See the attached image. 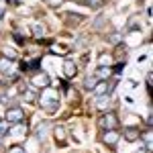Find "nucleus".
I'll return each mask as SVG.
<instances>
[{
    "mask_svg": "<svg viewBox=\"0 0 153 153\" xmlns=\"http://www.w3.org/2000/svg\"><path fill=\"white\" fill-rule=\"evenodd\" d=\"M37 65H39V59H33V61L25 63V65H23V70H37Z\"/></svg>",
    "mask_w": 153,
    "mask_h": 153,
    "instance_id": "15",
    "label": "nucleus"
},
{
    "mask_svg": "<svg viewBox=\"0 0 153 153\" xmlns=\"http://www.w3.org/2000/svg\"><path fill=\"white\" fill-rule=\"evenodd\" d=\"M59 104V98H57V92L53 90V88H45V92L41 94V106L45 108V110H55Z\"/></svg>",
    "mask_w": 153,
    "mask_h": 153,
    "instance_id": "1",
    "label": "nucleus"
},
{
    "mask_svg": "<svg viewBox=\"0 0 153 153\" xmlns=\"http://www.w3.org/2000/svg\"><path fill=\"white\" fill-rule=\"evenodd\" d=\"M94 76L96 78H108V76H110V68H108V65H100V68L96 70Z\"/></svg>",
    "mask_w": 153,
    "mask_h": 153,
    "instance_id": "9",
    "label": "nucleus"
},
{
    "mask_svg": "<svg viewBox=\"0 0 153 153\" xmlns=\"http://www.w3.org/2000/svg\"><path fill=\"white\" fill-rule=\"evenodd\" d=\"M6 129H8V120H0V139H2V137L8 133Z\"/></svg>",
    "mask_w": 153,
    "mask_h": 153,
    "instance_id": "14",
    "label": "nucleus"
},
{
    "mask_svg": "<svg viewBox=\"0 0 153 153\" xmlns=\"http://www.w3.org/2000/svg\"><path fill=\"white\" fill-rule=\"evenodd\" d=\"M10 153H25V149H23V147H12Z\"/></svg>",
    "mask_w": 153,
    "mask_h": 153,
    "instance_id": "21",
    "label": "nucleus"
},
{
    "mask_svg": "<svg viewBox=\"0 0 153 153\" xmlns=\"http://www.w3.org/2000/svg\"><path fill=\"white\" fill-rule=\"evenodd\" d=\"M12 70H14L12 61H8L6 57H0V71H2V74H10Z\"/></svg>",
    "mask_w": 153,
    "mask_h": 153,
    "instance_id": "8",
    "label": "nucleus"
},
{
    "mask_svg": "<svg viewBox=\"0 0 153 153\" xmlns=\"http://www.w3.org/2000/svg\"><path fill=\"white\" fill-rule=\"evenodd\" d=\"M98 96H104V92H108V82H102V84H98V86H94L92 88Z\"/></svg>",
    "mask_w": 153,
    "mask_h": 153,
    "instance_id": "10",
    "label": "nucleus"
},
{
    "mask_svg": "<svg viewBox=\"0 0 153 153\" xmlns=\"http://www.w3.org/2000/svg\"><path fill=\"white\" fill-rule=\"evenodd\" d=\"M47 127H49L47 123L39 127V131H37V137H39V139H45V135H47Z\"/></svg>",
    "mask_w": 153,
    "mask_h": 153,
    "instance_id": "13",
    "label": "nucleus"
},
{
    "mask_svg": "<svg viewBox=\"0 0 153 153\" xmlns=\"http://www.w3.org/2000/svg\"><path fill=\"white\" fill-rule=\"evenodd\" d=\"M100 125H102L104 129H114V127H117V125H118V118L114 117L112 112H106L104 117L100 118Z\"/></svg>",
    "mask_w": 153,
    "mask_h": 153,
    "instance_id": "2",
    "label": "nucleus"
},
{
    "mask_svg": "<svg viewBox=\"0 0 153 153\" xmlns=\"http://www.w3.org/2000/svg\"><path fill=\"white\" fill-rule=\"evenodd\" d=\"M51 6H57V4H61V0H47Z\"/></svg>",
    "mask_w": 153,
    "mask_h": 153,
    "instance_id": "22",
    "label": "nucleus"
},
{
    "mask_svg": "<svg viewBox=\"0 0 153 153\" xmlns=\"http://www.w3.org/2000/svg\"><path fill=\"white\" fill-rule=\"evenodd\" d=\"M55 137H57V141H63L65 135H63V131H61V129H55Z\"/></svg>",
    "mask_w": 153,
    "mask_h": 153,
    "instance_id": "17",
    "label": "nucleus"
},
{
    "mask_svg": "<svg viewBox=\"0 0 153 153\" xmlns=\"http://www.w3.org/2000/svg\"><path fill=\"white\" fill-rule=\"evenodd\" d=\"M4 55H6V57H10V59L16 57V53H14V51H10V49H4Z\"/></svg>",
    "mask_w": 153,
    "mask_h": 153,
    "instance_id": "18",
    "label": "nucleus"
},
{
    "mask_svg": "<svg viewBox=\"0 0 153 153\" xmlns=\"http://www.w3.org/2000/svg\"><path fill=\"white\" fill-rule=\"evenodd\" d=\"M25 131H27V125H25L23 120H21V123L16 125V129L12 131V135H14V137H21V135H25Z\"/></svg>",
    "mask_w": 153,
    "mask_h": 153,
    "instance_id": "12",
    "label": "nucleus"
},
{
    "mask_svg": "<svg viewBox=\"0 0 153 153\" xmlns=\"http://www.w3.org/2000/svg\"><path fill=\"white\" fill-rule=\"evenodd\" d=\"M33 86H37V88H47L49 86V76L47 74H37L35 78H33Z\"/></svg>",
    "mask_w": 153,
    "mask_h": 153,
    "instance_id": "4",
    "label": "nucleus"
},
{
    "mask_svg": "<svg viewBox=\"0 0 153 153\" xmlns=\"http://www.w3.org/2000/svg\"><path fill=\"white\" fill-rule=\"evenodd\" d=\"M82 4H86V6H90V8H100L104 2L102 0H80Z\"/></svg>",
    "mask_w": 153,
    "mask_h": 153,
    "instance_id": "11",
    "label": "nucleus"
},
{
    "mask_svg": "<svg viewBox=\"0 0 153 153\" xmlns=\"http://www.w3.org/2000/svg\"><path fill=\"white\" fill-rule=\"evenodd\" d=\"M94 86H96L94 80H86V88H88V90H90V88H94Z\"/></svg>",
    "mask_w": 153,
    "mask_h": 153,
    "instance_id": "19",
    "label": "nucleus"
},
{
    "mask_svg": "<svg viewBox=\"0 0 153 153\" xmlns=\"http://www.w3.org/2000/svg\"><path fill=\"white\" fill-rule=\"evenodd\" d=\"M63 76L65 78H74L76 76V63L74 61H65L63 63Z\"/></svg>",
    "mask_w": 153,
    "mask_h": 153,
    "instance_id": "5",
    "label": "nucleus"
},
{
    "mask_svg": "<svg viewBox=\"0 0 153 153\" xmlns=\"http://www.w3.org/2000/svg\"><path fill=\"white\" fill-rule=\"evenodd\" d=\"M141 137V133H139V129H135V127H131V129L125 131V139L127 141H137Z\"/></svg>",
    "mask_w": 153,
    "mask_h": 153,
    "instance_id": "7",
    "label": "nucleus"
},
{
    "mask_svg": "<svg viewBox=\"0 0 153 153\" xmlns=\"http://www.w3.org/2000/svg\"><path fill=\"white\" fill-rule=\"evenodd\" d=\"M118 141V133L114 129H108V133L104 135V143H108V145H117Z\"/></svg>",
    "mask_w": 153,
    "mask_h": 153,
    "instance_id": "6",
    "label": "nucleus"
},
{
    "mask_svg": "<svg viewBox=\"0 0 153 153\" xmlns=\"http://www.w3.org/2000/svg\"><path fill=\"white\" fill-rule=\"evenodd\" d=\"M35 35H37V37H43V35H45V27H41V25H35Z\"/></svg>",
    "mask_w": 153,
    "mask_h": 153,
    "instance_id": "16",
    "label": "nucleus"
},
{
    "mask_svg": "<svg viewBox=\"0 0 153 153\" xmlns=\"http://www.w3.org/2000/svg\"><path fill=\"white\" fill-rule=\"evenodd\" d=\"M23 118H25V114L21 108H8V112H6V120L8 123H21Z\"/></svg>",
    "mask_w": 153,
    "mask_h": 153,
    "instance_id": "3",
    "label": "nucleus"
},
{
    "mask_svg": "<svg viewBox=\"0 0 153 153\" xmlns=\"http://www.w3.org/2000/svg\"><path fill=\"white\" fill-rule=\"evenodd\" d=\"M51 51H53V53H61V55L65 53V49H63V47H53V49H51Z\"/></svg>",
    "mask_w": 153,
    "mask_h": 153,
    "instance_id": "20",
    "label": "nucleus"
}]
</instances>
